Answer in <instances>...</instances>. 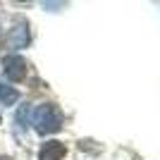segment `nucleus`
<instances>
[{
	"instance_id": "nucleus-1",
	"label": "nucleus",
	"mask_w": 160,
	"mask_h": 160,
	"mask_svg": "<svg viewBox=\"0 0 160 160\" xmlns=\"http://www.w3.org/2000/svg\"><path fill=\"white\" fill-rule=\"evenodd\" d=\"M31 127L38 134H53L62 127V112L53 103H41L31 112Z\"/></svg>"
},
{
	"instance_id": "nucleus-5",
	"label": "nucleus",
	"mask_w": 160,
	"mask_h": 160,
	"mask_svg": "<svg viewBox=\"0 0 160 160\" xmlns=\"http://www.w3.org/2000/svg\"><path fill=\"white\" fill-rule=\"evenodd\" d=\"M19 100V91L14 86H7V84H0V105H14Z\"/></svg>"
},
{
	"instance_id": "nucleus-2",
	"label": "nucleus",
	"mask_w": 160,
	"mask_h": 160,
	"mask_svg": "<svg viewBox=\"0 0 160 160\" xmlns=\"http://www.w3.org/2000/svg\"><path fill=\"white\" fill-rule=\"evenodd\" d=\"M2 72L10 81H22L27 74V60L19 55H7L2 58Z\"/></svg>"
},
{
	"instance_id": "nucleus-4",
	"label": "nucleus",
	"mask_w": 160,
	"mask_h": 160,
	"mask_svg": "<svg viewBox=\"0 0 160 160\" xmlns=\"http://www.w3.org/2000/svg\"><path fill=\"white\" fill-rule=\"evenodd\" d=\"M65 153H67L65 143H60V141H46L38 151V160H62Z\"/></svg>"
},
{
	"instance_id": "nucleus-6",
	"label": "nucleus",
	"mask_w": 160,
	"mask_h": 160,
	"mask_svg": "<svg viewBox=\"0 0 160 160\" xmlns=\"http://www.w3.org/2000/svg\"><path fill=\"white\" fill-rule=\"evenodd\" d=\"M27 112H29V108H27V105H19V110H17V115H14V122H17L19 132H24V124H27Z\"/></svg>"
},
{
	"instance_id": "nucleus-7",
	"label": "nucleus",
	"mask_w": 160,
	"mask_h": 160,
	"mask_svg": "<svg viewBox=\"0 0 160 160\" xmlns=\"http://www.w3.org/2000/svg\"><path fill=\"white\" fill-rule=\"evenodd\" d=\"M0 160H12V158H7V155H2V158H0Z\"/></svg>"
},
{
	"instance_id": "nucleus-3",
	"label": "nucleus",
	"mask_w": 160,
	"mask_h": 160,
	"mask_svg": "<svg viewBox=\"0 0 160 160\" xmlns=\"http://www.w3.org/2000/svg\"><path fill=\"white\" fill-rule=\"evenodd\" d=\"M29 29L24 22H19V24H14L12 29H10V33H7V43H10V48H27L29 46Z\"/></svg>"
}]
</instances>
